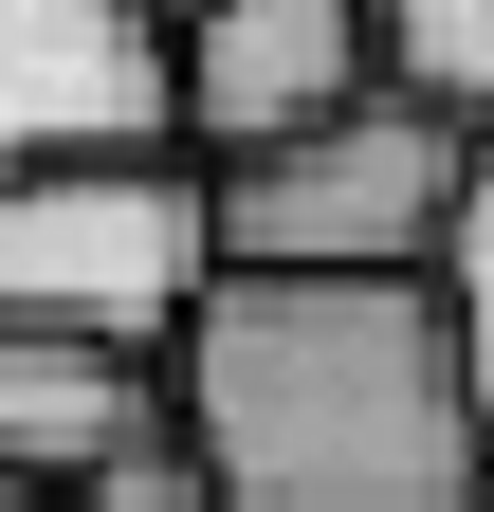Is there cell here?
Wrapping results in <instances>:
<instances>
[{"mask_svg":"<svg viewBox=\"0 0 494 512\" xmlns=\"http://www.w3.org/2000/svg\"><path fill=\"white\" fill-rule=\"evenodd\" d=\"M165 421L220 512H476L494 421L440 275H202Z\"/></svg>","mask_w":494,"mask_h":512,"instance_id":"cell-1","label":"cell"},{"mask_svg":"<svg viewBox=\"0 0 494 512\" xmlns=\"http://www.w3.org/2000/svg\"><path fill=\"white\" fill-rule=\"evenodd\" d=\"M458 202H476V128L403 110V92H366V110H330V128L202 183L220 275H440Z\"/></svg>","mask_w":494,"mask_h":512,"instance_id":"cell-2","label":"cell"},{"mask_svg":"<svg viewBox=\"0 0 494 512\" xmlns=\"http://www.w3.org/2000/svg\"><path fill=\"white\" fill-rule=\"evenodd\" d=\"M220 275V220L183 165H37L0 183V330H74V348H183V311Z\"/></svg>","mask_w":494,"mask_h":512,"instance_id":"cell-3","label":"cell"},{"mask_svg":"<svg viewBox=\"0 0 494 512\" xmlns=\"http://www.w3.org/2000/svg\"><path fill=\"white\" fill-rule=\"evenodd\" d=\"M183 55L147 0H0V183L37 165H165Z\"/></svg>","mask_w":494,"mask_h":512,"instance_id":"cell-4","label":"cell"},{"mask_svg":"<svg viewBox=\"0 0 494 512\" xmlns=\"http://www.w3.org/2000/svg\"><path fill=\"white\" fill-rule=\"evenodd\" d=\"M165 55H183V147H220V165H257V147H293V128L385 92L366 0H202Z\"/></svg>","mask_w":494,"mask_h":512,"instance_id":"cell-5","label":"cell"},{"mask_svg":"<svg viewBox=\"0 0 494 512\" xmlns=\"http://www.w3.org/2000/svg\"><path fill=\"white\" fill-rule=\"evenodd\" d=\"M129 439H165V366L147 348H74V330H0V476L74 512Z\"/></svg>","mask_w":494,"mask_h":512,"instance_id":"cell-6","label":"cell"},{"mask_svg":"<svg viewBox=\"0 0 494 512\" xmlns=\"http://www.w3.org/2000/svg\"><path fill=\"white\" fill-rule=\"evenodd\" d=\"M366 55H385L403 110H440L494 147V0H366Z\"/></svg>","mask_w":494,"mask_h":512,"instance_id":"cell-7","label":"cell"},{"mask_svg":"<svg viewBox=\"0 0 494 512\" xmlns=\"http://www.w3.org/2000/svg\"><path fill=\"white\" fill-rule=\"evenodd\" d=\"M440 311H458V366H476V421H494V147H476V202L440 238Z\"/></svg>","mask_w":494,"mask_h":512,"instance_id":"cell-8","label":"cell"},{"mask_svg":"<svg viewBox=\"0 0 494 512\" xmlns=\"http://www.w3.org/2000/svg\"><path fill=\"white\" fill-rule=\"evenodd\" d=\"M74 512H220V476L183 458V421H165V439H129V458H110V476H92Z\"/></svg>","mask_w":494,"mask_h":512,"instance_id":"cell-9","label":"cell"},{"mask_svg":"<svg viewBox=\"0 0 494 512\" xmlns=\"http://www.w3.org/2000/svg\"><path fill=\"white\" fill-rule=\"evenodd\" d=\"M147 19H165V37H183V19H202V0H147Z\"/></svg>","mask_w":494,"mask_h":512,"instance_id":"cell-10","label":"cell"},{"mask_svg":"<svg viewBox=\"0 0 494 512\" xmlns=\"http://www.w3.org/2000/svg\"><path fill=\"white\" fill-rule=\"evenodd\" d=\"M0 512H55V494H19V476H0Z\"/></svg>","mask_w":494,"mask_h":512,"instance_id":"cell-11","label":"cell"},{"mask_svg":"<svg viewBox=\"0 0 494 512\" xmlns=\"http://www.w3.org/2000/svg\"><path fill=\"white\" fill-rule=\"evenodd\" d=\"M476 512H494V494H476Z\"/></svg>","mask_w":494,"mask_h":512,"instance_id":"cell-12","label":"cell"}]
</instances>
